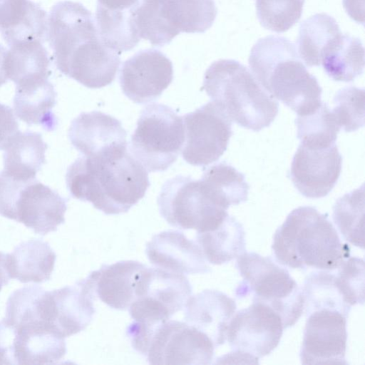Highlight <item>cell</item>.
<instances>
[{
    "label": "cell",
    "instance_id": "cell-1",
    "mask_svg": "<svg viewBox=\"0 0 365 365\" xmlns=\"http://www.w3.org/2000/svg\"><path fill=\"white\" fill-rule=\"evenodd\" d=\"M47 39L57 68L89 88L110 84L118 72L120 54L101 41L91 12L82 4H56L48 18Z\"/></svg>",
    "mask_w": 365,
    "mask_h": 365
},
{
    "label": "cell",
    "instance_id": "cell-2",
    "mask_svg": "<svg viewBox=\"0 0 365 365\" xmlns=\"http://www.w3.org/2000/svg\"><path fill=\"white\" fill-rule=\"evenodd\" d=\"M66 182L73 197L91 202L106 215L128 212L150 185L148 171L128 151L108 158L80 157L68 168Z\"/></svg>",
    "mask_w": 365,
    "mask_h": 365
},
{
    "label": "cell",
    "instance_id": "cell-3",
    "mask_svg": "<svg viewBox=\"0 0 365 365\" xmlns=\"http://www.w3.org/2000/svg\"><path fill=\"white\" fill-rule=\"evenodd\" d=\"M248 62L259 83L297 115L309 114L321 105L322 89L288 38L273 35L259 38Z\"/></svg>",
    "mask_w": 365,
    "mask_h": 365
},
{
    "label": "cell",
    "instance_id": "cell-4",
    "mask_svg": "<svg viewBox=\"0 0 365 365\" xmlns=\"http://www.w3.org/2000/svg\"><path fill=\"white\" fill-rule=\"evenodd\" d=\"M277 261L292 269H336L350 256L327 214L315 207L293 210L276 230L272 245Z\"/></svg>",
    "mask_w": 365,
    "mask_h": 365
},
{
    "label": "cell",
    "instance_id": "cell-5",
    "mask_svg": "<svg viewBox=\"0 0 365 365\" xmlns=\"http://www.w3.org/2000/svg\"><path fill=\"white\" fill-rule=\"evenodd\" d=\"M203 89L232 121L245 128L259 131L278 114L276 99L235 60L213 62L205 73Z\"/></svg>",
    "mask_w": 365,
    "mask_h": 365
},
{
    "label": "cell",
    "instance_id": "cell-6",
    "mask_svg": "<svg viewBox=\"0 0 365 365\" xmlns=\"http://www.w3.org/2000/svg\"><path fill=\"white\" fill-rule=\"evenodd\" d=\"M133 348L153 365H205L215 346L203 332L186 322L168 319L155 324L133 321L127 328Z\"/></svg>",
    "mask_w": 365,
    "mask_h": 365
},
{
    "label": "cell",
    "instance_id": "cell-7",
    "mask_svg": "<svg viewBox=\"0 0 365 365\" xmlns=\"http://www.w3.org/2000/svg\"><path fill=\"white\" fill-rule=\"evenodd\" d=\"M236 267L243 279L236 291L238 297L251 294L253 302L272 308L282 318L284 329L295 324L304 310V296L285 268L269 257L247 252L237 257Z\"/></svg>",
    "mask_w": 365,
    "mask_h": 365
},
{
    "label": "cell",
    "instance_id": "cell-8",
    "mask_svg": "<svg viewBox=\"0 0 365 365\" xmlns=\"http://www.w3.org/2000/svg\"><path fill=\"white\" fill-rule=\"evenodd\" d=\"M217 14L214 0H141L134 23L140 38L162 47L181 32L204 33Z\"/></svg>",
    "mask_w": 365,
    "mask_h": 365
},
{
    "label": "cell",
    "instance_id": "cell-9",
    "mask_svg": "<svg viewBox=\"0 0 365 365\" xmlns=\"http://www.w3.org/2000/svg\"><path fill=\"white\" fill-rule=\"evenodd\" d=\"M68 200L36 178L24 181L0 173V215L45 235L65 222Z\"/></svg>",
    "mask_w": 365,
    "mask_h": 365
},
{
    "label": "cell",
    "instance_id": "cell-10",
    "mask_svg": "<svg viewBox=\"0 0 365 365\" xmlns=\"http://www.w3.org/2000/svg\"><path fill=\"white\" fill-rule=\"evenodd\" d=\"M161 216L173 227L197 232L215 228L228 215L207 185L190 176L168 180L158 197Z\"/></svg>",
    "mask_w": 365,
    "mask_h": 365
},
{
    "label": "cell",
    "instance_id": "cell-11",
    "mask_svg": "<svg viewBox=\"0 0 365 365\" xmlns=\"http://www.w3.org/2000/svg\"><path fill=\"white\" fill-rule=\"evenodd\" d=\"M184 141L182 117L171 108L154 103L142 110L130 150L148 172H161L175 162Z\"/></svg>",
    "mask_w": 365,
    "mask_h": 365
},
{
    "label": "cell",
    "instance_id": "cell-12",
    "mask_svg": "<svg viewBox=\"0 0 365 365\" xmlns=\"http://www.w3.org/2000/svg\"><path fill=\"white\" fill-rule=\"evenodd\" d=\"M191 295V284L184 274L146 267L137 281L129 313L134 321L158 324L182 310Z\"/></svg>",
    "mask_w": 365,
    "mask_h": 365
},
{
    "label": "cell",
    "instance_id": "cell-13",
    "mask_svg": "<svg viewBox=\"0 0 365 365\" xmlns=\"http://www.w3.org/2000/svg\"><path fill=\"white\" fill-rule=\"evenodd\" d=\"M183 159L190 165L206 166L224 154L233 134L232 120L212 101L182 116Z\"/></svg>",
    "mask_w": 365,
    "mask_h": 365
},
{
    "label": "cell",
    "instance_id": "cell-14",
    "mask_svg": "<svg viewBox=\"0 0 365 365\" xmlns=\"http://www.w3.org/2000/svg\"><path fill=\"white\" fill-rule=\"evenodd\" d=\"M280 316L269 307L252 302L247 308L235 313L227 332L233 351L245 355L252 364L269 354L279 344L283 333Z\"/></svg>",
    "mask_w": 365,
    "mask_h": 365
},
{
    "label": "cell",
    "instance_id": "cell-15",
    "mask_svg": "<svg viewBox=\"0 0 365 365\" xmlns=\"http://www.w3.org/2000/svg\"><path fill=\"white\" fill-rule=\"evenodd\" d=\"M300 350L303 364H345L346 319L336 310L321 309L307 315Z\"/></svg>",
    "mask_w": 365,
    "mask_h": 365
},
{
    "label": "cell",
    "instance_id": "cell-16",
    "mask_svg": "<svg viewBox=\"0 0 365 365\" xmlns=\"http://www.w3.org/2000/svg\"><path fill=\"white\" fill-rule=\"evenodd\" d=\"M342 156L335 144L316 148L299 145L292 159L289 177L301 195L312 199L327 196L340 176Z\"/></svg>",
    "mask_w": 365,
    "mask_h": 365
},
{
    "label": "cell",
    "instance_id": "cell-17",
    "mask_svg": "<svg viewBox=\"0 0 365 365\" xmlns=\"http://www.w3.org/2000/svg\"><path fill=\"white\" fill-rule=\"evenodd\" d=\"M119 79L128 98L136 103H147L158 98L171 83L173 63L159 50H143L123 62Z\"/></svg>",
    "mask_w": 365,
    "mask_h": 365
},
{
    "label": "cell",
    "instance_id": "cell-18",
    "mask_svg": "<svg viewBox=\"0 0 365 365\" xmlns=\"http://www.w3.org/2000/svg\"><path fill=\"white\" fill-rule=\"evenodd\" d=\"M127 132L120 121L99 111L81 113L73 119L68 138L83 156L101 158L127 151Z\"/></svg>",
    "mask_w": 365,
    "mask_h": 365
},
{
    "label": "cell",
    "instance_id": "cell-19",
    "mask_svg": "<svg viewBox=\"0 0 365 365\" xmlns=\"http://www.w3.org/2000/svg\"><path fill=\"white\" fill-rule=\"evenodd\" d=\"M94 296L86 278L48 291V321L53 331L66 338L85 329L95 313Z\"/></svg>",
    "mask_w": 365,
    "mask_h": 365
},
{
    "label": "cell",
    "instance_id": "cell-20",
    "mask_svg": "<svg viewBox=\"0 0 365 365\" xmlns=\"http://www.w3.org/2000/svg\"><path fill=\"white\" fill-rule=\"evenodd\" d=\"M145 252L156 267L182 274L211 272L197 243L178 230L155 235L146 244Z\"/></svg>",
    "mask_w": 365,
    "mask_h": 365
},
{
    "label": "cell",
    "instance_id": "cell-21",
    "mask_svg": "<svg viewBox=\"0 0 365 365\" xmlns=\"http://www.w3.org/2000/svg\"><path fill=\"white\" fill-rule=\"evenodd\" d=\"M184 319L205 334L215 347L224 344L229 322L235 313V301L225 293L206 289L191 295L184 307Z\"/></svg>",
    "mask_w": 365,
    "mask_h": 365
},
{
    "label": "cell",
    "instance_id": "cell-22",
    "mask_svg": "<svg viewBox=\"0 0 365 365\" xmlns=\"http://www.w3.org/2000/svg\"><path fill=\"white\" fill-rule=\"evenodd\" d=\"M146 266L138 261L123 260L103 264L86 277L94 295L110 308L128 309L135 299L137 281Z\"/></svg>",
    "mask_w": 365,
    "mask_h": 365
},
{
    "label": "cell",
    "instance_id": "cell-23",
    "mask_svg": "<svg viewBox=\"0 0 365 365\" xmlns=\"http://www.w3.org/2000/svg\"><path fill=\"white\" fill-rule=\"evenodd\" d=\"M57 93L48 78L16 85L13 101L16 116L29 125H39L46 131L54 130L58 119L53 113Z\"/></svg>",
    "mask_w": 365,
    "mask_h": 365
},
{
    "label": "cell",
    "instance_id": "cell-24",
    "mask_svg": "<svg viewBox=\"0 0 365 365\" xmlns=\"http://www.w3.org/2000/svg\"><path fill=\"white\" fill-rule=\"evenodd\" d=\"M56 259V255L47 242L31 239L6 255V265L11 278L22 283H41L50 279Z\"/></svg>",
    "mask_w": 365,
    "mask_h": 365
},
{
    "label": "cell",
    "instance_id": "cell-25",
    "mask_svg": "<svg viewBox=\"0 0 365 365\" xmlns=\"http://www.w3.org/2000/svg\"><path fill=\"white\" fill-rule=\"evenodd\" d=\"M15 328L17 364H55L59 363L66 355L65 338L51 327Z\"/></svg>",
    "mask_w": 365,
    "mask_h": 365
},
{
    "label": "cell",
    "instance_id": "cell-26",
    "mask_svg": "<svg viewBox=\"0 0 365 365\" xmlns=\"http://www.w3.org/2000/svg\"><path fill=\"white\" fill-rule=\"evenodd\" d=\"M47 148L41 133L19 130L4 150L3 171L11 178L24 181L35 179L46 163Z\"/></svg>",
    "mask_w": 365,
    "mask_h": 365
},
{
    "label": "cell",
    "instance_id": "cell-27",
    "mask_svg": "<svg viewBox=\"0 0 365 365\" xmlns=\"http://www.w3.org/2000/svg\"><path fill=\"white\" fill-rule=\"evenodd\" d=\"M320 65L334 81H354L363 73L364 68V48L361 41L341 32L323 49Z\"/></svg>",
    "mask_w": 365,
    "mask_h": 365
},
{
    "label": "cell",
    "instance_id": "cell-28",
    "mask_svg": "<svg viewBox=\"0 0 365 365\" xmlns=\"http://www.w3.org/2000/svg\"><path fill=\"white\" fill-rule=\"evenodd\" d=\"M196 242L206 260L216 265L230 262L246 252L244 228L229 214L215 228L197 232Z\"/></svg>",
    "mask_w": 365,
    "mask_h": 365
},
{
    "label": "cell",
    "instance_id": "cell-29",
    "mask_svg": "<svg viewBox=\"0 0 365 365\" xmlns=\"http://www.w3.org/2000/svg\"><path fill=\"white\" fill-rule=\"evenodd\" d=\"M9 47L4 61L7 79L19 85L48 78L50 59L42 41H29Z\"/></svg>",
    "mask_w": 365,
    "mask_h": 365
},
{
    "label": "cell",
    "instance_id": "cell-30",
    "mask_svg": "<svg viewBox=\"0 0 365 365\" xmlns=\"http://www.w3.org/2000/svg\"><path fill=\"white\" fill-rule=\"evenodd\" d=\"M340 33L336 21L327 14H316L304 20L297 41L301 59L309 67L320 66L323 49Z\"/></svg>",
    "mask_w": 365,
    "mask_h": 365
},
{
    "label": "cell",
    "instance_id": "cell-31",
    "mask_svg": "<svg viewBox=\"0 0 365 365\" xmlns=\"http://www.w3.org/2000/svg\"><path fill=\"white\" fill-rule=\"evenodd\" d=\"M302 293L306 314L321 309L336 310L348 318L351 307L344 300L335 274L321 270L310 273L304 280Z\"/></svg>",
    "mask_w": 365,
    "mask_h": 365
},
{
    "label": "cell",
    "instance_id": "cell-32",
    "mask_svg": "<svg viewBox=\"0 0 365 365\" xmlns=\"http://www.w3.org/2000/svg\"><path fill=\"white\" fill-rule=\"evenodd\" d=\"M333 220L343 238L364 248V185L339 198L333 207Z\"/></svg>",
    "mask_w": 365,
    "mask_h": 365
},
{
    "label": "cell",
    "instance_id": "cell-33",
    "mask_svg": "<svg viewBox=\"0 0 365 365\" xmlns=\"http://www.w3.org/2000/svg\"><path fill=\"white\" fill-rule=\"evenodd\" d=\"M201 179L227 209L232 205H239L248 199L250 186L245 175L225 162L206 168Z\"/></svg>",
    "mask_w": 365,
    "mask_h": 365
},
{
    "label": "cell",
    "instance_id": "cell-34",
    "mask_svg": "<svg viewBox=\"0 0 365 365\" xmlns=\"http://www.w3.org/2000/svg\"><path fill=\"white\" fill-rule=\"evenodd\" d=\"M295 124L297 138L309 147L324 148L335 144L340 130L331 110L324 103L309 114L297 115Z\"/></svg>",
    "mask_w": 365,
    "mask_h": 365
},
{
    "label": "cell",
    "instance_id": "cell-35",
    "mask_svg": "<svg viewBox=\"0 0 365 365\" xmlns=\"http://www.w3.org/2000/svg\"><path fill=\"white\" fill-rule=\"evenodd\" d=\"M305 0H255L257 15L266 29L283 33L299 20Z\"/></svg>",
    "mask_w": 365,
    "mask_h": 365
},
{
    "label": "cell",
    "instance_id": "cell-36",
    "mask_svg": "<svg viewBox=\"0 0 365 365\" xmlns=\"http://www.w3.org/2000/svg\"><path fill=\"white\" fill-rule=\"evenodd\" d=\"M331 110L339 127L345 132L356 131L364 125V89L349 86L338 91Z\"/></svg>",
    "mask_w": 365,
    "mask_h": 365
},
{
    "label": "cell",
    "instance_id": "cell-37",
    "mask_svg": "<svg viewBox=\"0 0 365 365\" xmlns=\"http://www.w3.org/2000/svg\"><path fill=\"white\" fill-rule=\"evenodd\" d=\"M336 284L345 302L350 306L364 302V261L349 257L336 268Z\"/></svg>",
    "mask_w": 365,
    "mask_h": 365
},
{
    "label": "cell",
    "instance_id": "cell-38",
    "mask_svg": "<svg viewBox=\"0 0 365 365\" xmlns=\"http://www.w3.org/2000/svg\"><path fill=\"white\" fill-rule=\"evenodd\" d=\"M29 0H0V32L18 24L26 11Z\"/></svg>",
    "mask_w": 365,
    "mask_h": 365
},
{
    "label": "cell",
    "instance_id": "cell-39",
    "mask_svg": "<svg viewBox=\"0 0 365 365\" xmlns=\"http://www.w3.org/2000/svg\"><path fill=\"white\" fill-rule=\"evenodd\" d=\"M16 329L3 318L0 321V365L17 364L15 354Z\"/></svg>",
    "mask_w": 365,
    "mask_h": 365
},
{
    "label": "cell",
    "instance_id": "cell-40",
    "mask_svg": "<svg viewBox=\"0 0 365 365\" xmlns=\"http://www.w3.org/2000/svg\"><path fill=\"white\" fill-rule=\"evenodd\" d=\"M19 130V124L13 110L9 106L0 103V150L5 149Z\"/></svg>",
    "mask_w": 365,
    "mask_h": 365
},
{
    "label": "cell",
    "instance_id": "cell-41",
    "mask_svg": "<svg viewBox=\"0 0 365 365\" xmlns=\"http://www.w3.org/2000/svg\"><path fill=\"white\" fill-rule=\"evenodd\" d=\"M6 255L0 252V291L8 284L11 278L6 265Z\"/></svg>",
    "mask_w": 365,
    "mask_h": 365
},
{
    "label": "cell",
    "instance_id": "cell-42",
    "mask_svg": "<svg viewBox=\"0 0 365 365\" xmlns=\"http://www.w3.org/2000/svg\"><path fill=\"white\" fill-rule=\"evenodd\" d=\"M7 49L0 43V86L6 83L7 78L4 69V61Z\"/></svg>",
    "mask_w": 365,
    "mask_h": 365
}]
</instances>
